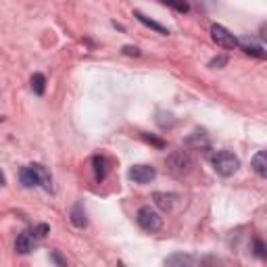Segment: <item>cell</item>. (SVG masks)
Listing matches in <instances>:
<instances>
[{"label": "cell", "instance_id": "1", "mask_svg": "<svg viewBox=\"0 0 267 267\" xmlns=\"http://www.w3.org/2000/svg\"><path fill=\"white\" fill-rule=\"evenodd\" d=\"M19 180H21V184H23L25 188H36V186H40V188H44L46 192L52 190V178H50L48 169H46L44 165H38V163L23 167V169L19 171Z\"/></svg>", "mask_w": 267, "mask_h": 267}, {"label": "cell", "instance_id": "2", "mask_svg": "<svg viewBox=\"0 0 267 267\" xmlns=\"http://www.w3.org/2000/svg\"><path fill=\"white\" fill-rule=\"evenodd\" d=\"M165 165H167V171H169L174 178H186L194 169V159L188 150H174V152L167 155Z\"/></svg>", "mask_w": 267, "mask_h": 267}, {"label": "cell", "instance_id": "3", "mask_svg": "<svg viewBox=\"0 0 267 267\" xmlns=\"http://www.w3.org/2000/svg\"><path fill=\"white\" fill-rule=\"evenodd\" d=\"M211 163H213L215 174L221 176V178H230V176H234V174L240 169V159L234 155V152H230V150L215 152L211 157Z\"/></svg>", "mask_w": 267, "mask_h": 267}, {"label": "cell", "instance_id": "4", "mask_svg": "<svg viewBox=\"0 0 267 267\" xmlns=\"http://www.w3.org/2000/svg\"><path fill=\"white\" fill-rule=\"evenodd\" d=\"M136 221L144 232H150V234H155L163 227V217L152 207H140L136 213Z\"/></svg>", "mask_w": 267, "mask_h": 267}, {"label": "cell", "instance_id": "5", "mask_svg": "<svg viewBox=\"0 0 267 267\" xmlns=\"http://www.w3.org/2000/svg\"><path fill=\"white\" fill-rule=\"evenodd\" d=\"M211 38L215 44H219L221 48H236L238 46V38L234 36L232 31H227L223 25H211Z\"/></svg>", "mask_w": 267, "mask_h": 267}, {"label": "cell", "instance_id": "6", "mask_svg": "<svg viewBox=\"0 0 267 267\" xmlns=\"http://www.w3.org/2000/svg\"><path fill=\"white\" fill-rule=\"evenodd\" d=\"M127 178L134 184H150L157 178V169L150 167V165H134L127 171Z\"/></svg>", "mask_w": 267, "mask_h": 267}, {"label": "cell", "instance_id": "7", "mask_svg": "<svg viewBox=\"0 0 267 267\" xmlns=\"http://www.w3.org/2000/svg\"><path fill=\"white\" fill-rule=\"evenodd\" d=\"M152 200L155 205L163 211H171L176 207V200H178V194H171V192H155L152 194Z\"/></svg>", "mask_w": 267, "mask_h": 267}, {"label": "cell", "instance_id": "8", "mask_svg": "<svg viewBox=\"0 0 267 267\" xmlns=\"http://www.w3.org/2000/svg\"><path fill=\"white\" fill-rule=\"evenodd\" d=\"M165 267H194V257L188 253H174L165 259Z\"/></svg>", "mask_w": 267, "mask_h": 267}, {"label": "cell", "instance_id": "9", "mask_svg": "<svg viewBox=\"0 0 267 267\" xmlns=\"http://www.w3.org/2000/svg\"><path fill=\"white\" fill-rule=\"evenodd\" d=\"M15 251H17L19 255H27V253L33 251V236H31L29 232H21L19 236H17V240H15Z\"/></svg>", "mask_w": 267, "mask_h": 267}, {"label": "cell", "instance_id": "10", "mask_svg": "<svg viewBox=\"0 0 267 267\" xmlns=\"http://www.w3.org/2000/svg\"><path fill=\"white\" fill-rule=\"evenodd\" d=\"M253 169L259 178H265L267 176V152L265 150H259L255 157H253Z\"/></svg>", "mask_w": 267, "mask_h": 267}, {"label": "cell", "instance_id": "11", "mask_svg": "<svg viewBox=\"0 0 267 267\" xmlns=\"http://www.w3.org/2000/svg\"><path fill=\"white\" fill-rule=\"evenodd\" d=\"M238 46L246 52V54H253V56H257V59H265V50H263V46H259V44H255V42H251L249 38H242V40H238Z\"/></svg>", "mask_w": 267, "mask_h": 267}, {"label": "cell", "instance_id": "12", "mask_svg": "<svg viewBox=\"0 0 267 267\" xmlns=\"http://www.w3.org/2000/svg\"><path fill=\"white\" fill-rule=\"evenodd\" d=\"M92 165H94V178H96L98 182H103V180L107 178V171H109L107 159H105V157H100V155H96V157L92 159Z\"/></svg>", "mask_w": 267, "mask_h": 267}, {"label": "cell", "instance_id": "13", "mask_svg": "<svg viewBox=\"0 0 267 267\" xmlns=\"http://www.w3.org/2000/svg\"><path fill=\"white\" fill-rule=\"evenodd\" d=\"M134 17H136L142 25H146V27H150V29H155L157 33H163V36H167V33H169V29L167 27H163L161 23H157V21H152V19H148L144 13H140V11H134Z\"/></svg>", "mask_w": 267, "mask_h": 267}, {"label": "cell", "instance_id": "14", "mask_svg": "<svg viewBox=\"0 0 267 267\" xmlns=\"http://www.w3.org/2000/svg\"><path fill=\"white\" fill-rule=\"evenodd\" d=\"M71 223L75 227H86L88 225V219H86V211H84V205L82 203H75L73 209H71Z\"/></svg>", "mask_w": 267, "mask_h": 267}, {"label": "cell", "instance_id": "15", "mask_svg": "<svg viewBox=\"0 0 267 267\" xmlns=\"http://www.w3.org/2000/svg\"><path fill=\"white\" fill-rule=\"evenodd\" d=\"M186 144L188 146H209V138H207V134L203 131V129H196V131H192V136H188L186 138Z\"/></svg>", "mask_w": 267, "mask_h": 267}, {"label": "cell", "instance_id": "16", "mask_svg": "<svg viewBox=\"0 0 267 267\" xmlns=\"http://www.w3.org/2000/svg\"><path fill=\"white\" fill-rule=\"evenodd\" d=\"M31 90H33V94H38V96L44 94V90H46V78L42 73H33V78H31Z\"/></svg>", "mask_w": 267, "mask_h": 267}, {"label": "cell", "instance_id": "17", "mask_svg": "<svg viewBox=\"0 0 267 267\" xmlns=\"http://www.w3.org/2000/svg\"><path fill=\"white\" fill-rule=\"evenodd\" d=\"M142 140L148 142V144H152V146H157V148H165V140L155 138V136H150V134H142Z\"/></svg>", "mask_w": 267, "mask_h": 267}, {"label": "cell", "instance_id": "18", "mask_svg": "<svg viewBox=\"0 0 267 267\" xmlns=\"http://www.w3.org/2000/svg\"><path fill=\"white\" fill-rule=\"evenodd\" d=\"M48 232H50V227H48L46 223H40V225L33 227V232H31V234H33V236H36V238H44Z\"/></svg>", "mask_w": 267, "mask_h": 267}, {"label": "cell", "instance_id": "19", "mask_svg": "<svg viewBox=\"0 0 267 267\" xmlns=\"http://www.w3.org/2000/svg\"><path fill=\"white\" fill-rule=\"evenodd\" d=\"M123 54H134V56H140V50L136 46H123Z\"/></svg>", "mask_w": 267, "mask_h": 267}, {"label": "cell", "instance_id": "20", "mask_svg": "<svg viewBox=\"0 0 267 267\" xmlns=\"http://www.w3.org/2000/svg\"><path fill=\"white\" fill-rule=\"evenodd\" d=\"M227 63V56H219V59H213L211 63H209V67H221V65H225Z\"/></svg>", "mask_w": 267, "mask_h": 267}, {"label": "cell", "instance_id": "21", "mask_svg": "<svg viewBox=\"0 0 267 267\" xmlns=\"http://www.w3.org/2000/svg\"><path fill=\"white\" fill-rule=\"evenodd\" d=\"M255 249H257V257H265V249H263V242H261V240L255 242Z\"/></svg>", "mask_w": 267, "mask_h": 267}, {"label": "cell", "instance_id": "22", "mask_svg": "<svg viewBox=\"0 0 267 267\" xmlns=\"http://www.w3.org/2000/svg\"><path fill=\"white\" fill-rule=\"evenodd\" d=\"M52 259H54V263H56L59 267H67V263L63 261V257H61L59 253H52Z\"/></svg>", "mask_w": 267, "mask_h": 267}, {"label": "cell", "instance_id": "23", "mask_svg": "<svg viewBox=\"0 0 267 267\" xmlns=\"http://www.w3.org/2000/svg\"><path fill=\"white\" fill-rule=\"evenodd\" d=\"M169 7L176 9V11H180V13H188V9H190L188 5H169Z\"/></svg>", "mask_w": 267, "mask_h": 267}, {"label": "cell", "instance_id": "24", "mask_svg": "<svg viewBox=\"0 0 267 267\" xmlns=\"http://www.w3.org/2000/svg\"><path fill=\"white\" fill-rule=\"evenodd\" d=\"M5 182H7V180H5V174H3V171H0V186H3Z\"/></svg>", "mask_w": 267, "mask_h": 267}, {"label": "cell", "instance_id": "25", "mask_svg": "<svg viewBox=\"0 0 267 267\" xmlns=\"http://www.w3.org/2000/svg\"><path fill=\"white\" fill-rule=\"evenodd\" d=\"M117 267H125V265H123V263H119V265H117Z\"/></svg>", "mask_w": 267, "mask_h": 267}]
</instances>
